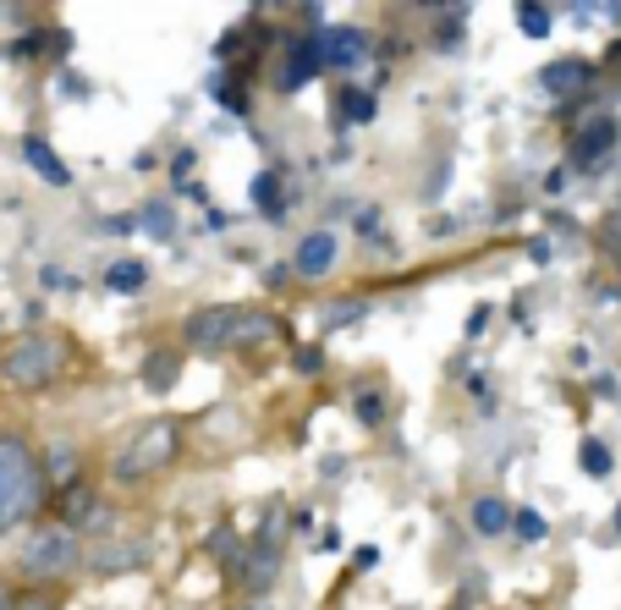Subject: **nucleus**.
<instances>
[{
  "mask_svg": "<svg viewBox=\"0 0 621 610\" xmlns=\"http://www.w3.org/2000/svg\"><path fill=\"white\" fill-rule=\"evenodd\" d=\"M45 478H39V456L23 434H0V533L29 522L39 511Z\"/></svg>",
  "mask_w": 621,
  "mask_h": 610,
  "instance_id": "1",
  "label": "nucleus"
},
{
  "mask_svg": "<svg viewBox=\"0 0 621 610\" xmlns=\"http://www.w3.org/2000/svg\"><path fill=\"white\" fill-rule=\"evenodd\" d=\"M67 358H72L67 336L34 330V336H23L18 347H7V358H0V380H7L12 391H45V385L61 380Z\"/></svg>",
  "mask_w": 621,
  "mask_h": 610,
  "instance_id": "2",
  "label": "nucleus"
},
{
  "mask_svg": "<svg viewBox=\"0 0 621 610\" xmlns=\"http://www.w3.org/2000/svg\"><path fill=\"white\" fill-rule=\"evenodd\" d=\"M78 566H83V544H78V533H72L67 522H39V528L29 533L23 555H18V572H23L34 588H50V583L72 577Z\"/></svg>",
  "mask_w": 621,
  "mask_h": 610,
  "instance_id": "3",
  "label": "nucleus"
},
{
  "mask_svg": "<svg viewBox=\"0 0 621 610\" xmlns=\"http://www.w3.org/2000/svg\"><path fill=\"white\" fill-rule=\"evenodd\" d=\"M177 451H182V423H177V418H149V423L133 434V445L116 456V478H122V484L160 478V473L177 462Z\"/></svg>",
  "mask_w": 621,
  "mask_h": 610,
  "instance_id": "4",
  "label": "nucleus"
},
{
  "mask_svg": "<svg viewBox=\"0 0 621 610\" xmlns=\"http://www.w3.org/2000/svg\"><path fill=\"white\" fill-rule=\"evenodd\" d=\"M325 72V39L308 29V34H297L292 39V50H286V67H281V89L286 94H297L308 78H319Z\"/></svg>",
  "mask_w": 621,
  "mask_h": 610,
  "instance_id": "5",
  "label": "nucleus"
},
{
  "mask_svg": "<svg viewBox=\"0 0 621 610\" xmlns=\"http://www.w3.org/2000/svg\"><path fill=\"white\" fill-rule=\"evenodd\" d=\"M226 336H232V308H226V303L193 308V314H188V325H182V341H188L193 352H221V347H226Z\"/></svg>",
  "mask_w": 621,
  "mask_h": 610,
  "instance_id": "6",
  "label": "nucleus"
},
{
  "mask_svg": "<svg viewBox=\"0 0 621 610\" xmlns=\"http://www.w3.org/2000/svg\"><path fill=\"white\" fill-rule=\"evenodd\" d=\"M336 259H341L336 231H308V237L297 242V253H292V270H297L303 281H325V275L336 270Z\"/></svg>",
  "mask_w": 621,
  "mask_h": 610,
  "instance_id": "7",
  "label": "nucleus"
},
{
  "mask_svg": "<svg viewBox=\"0 0 621 610\" xmlns=\"http://www.w3.org/2000/svg\"><path fill=\"white\" fill-rule=\"evenodd\" d=\"M616 138H621V127H616V116H594L577 138H572V166L577 171H594L610 149H616Z\"/></svg>",
  "mask_w": 621,
  "mask_h": 610,
  "instance_id": "8",
  "label": "nucleus"
},
{
  "mask_svg": "<svg viewBox=\"0 0 621 610\" xmlns=\"http://www.w3.org/2000/svg\"><path fill=\"white\" fill-rule=\"evenodd\" d=\"M539 89H544V94H555V100H572V94L594 89V61H577V56L550 61V67L539 72Z\"/></svg>",
  "mask_w": 621,
  "mask_h": 610,
  "instance_id": "9",
  "label": "nucleus"
},
{
  "mask_svg": "<svg viewBox=\"0 0 621 610\" xmlns=\"http://www.w3.org/2000/svg\"><path fill=\"white\" fill-rule=\"evenodd\" d=\"M275 577H281V544H270V539L248 544V555H242V577H237V583H242L248 594H270Z\"/></svg>",
  "mask_w": 621,
  "mask_h": 610,
  "instance_id": "10",
  "label": "nucleus"
},
{
  "mask_svg": "<svg viewBox=\"0 0 621 610\" xmlns=\"http://www.w3.org/2000/svg\"><path fill=\"white\" fill-rule=\"evenodd\" d=\"M319 39H325V67H358L363 56H369V39L358 34V29H319Z\"/></svg>",
  "mask_w": 621,
  "mask_h": 610,
  "instance_id": "11",
  "label": "nucleus"
},
{
  "mask_svg": "<svg viewBox=\"0 0 621 610\" xmlns=\"http://www.w3.org/2000/svg\"><path fill=\"white\" fill-rule=\"evenodd\" d=\"M270 336H281V325H275L264 308H232V336H226V347H259V341H270Z\"/></svg>",
  "mask_w": 621,
  "mask_h": 610,
  "instance_id": "12",
  "label": "nucleus"
},
{
  "mask_svg": "<svg viewBox=\"0 0 621 610\" xmlns=\"http://www.w3.org/2000/svg\"><path fill=\"white\" fill-rule=\"evenodd\" d=\"M138 380H144L155 396H166V391L182 380V352H171V347H155V352L138 363Z\"/></svg>",
  "mask_w": 621,
  "mask_h": 610,
  "instance_id": "13",
  "label": "nucleus"
},
{
  "mask_svg": "<svg viewBox=\"0 0 621 610\" xmlns=\"http://www.w3.org/2000/svg\"><path fill=\"white\" fill-rule=\"evenodd\" d=\"M330 111H336V127H369L374 122V94L347 83V89H336V105Z\"/></svg>",
  "mask_w": 621,
  "mask_h": 610,
  "instance_id": "14",
  "label": "nucleus"
},
{
  "mask_svg": "<svg viewBox=\"0 0 621 610\" xmlns=\"http://www.w3.org/2000/svg\"><path fill=\"white\" fill-rule=\"evenodd\" d=\"M23 160H29V166H34L45 182H56V188H67V182H72V171L61 166V155H56V149H50L39 133H29V138H23Z\"/></svg>",
  "mask_w": 621,
  "mask_h": 610,
  "instance_id": "15",
  "label": "nucleus"
},
{
  "mask_svg": "<svg viewBox=\"0 0 621 610\" xmlns=\"http://www.w3.org/2000/svg\"><path fill=\"white\" fill-rule=\"evenodd\" d=\"M467 522H473V533L495 539V533H506V528H511V506H506L500 495H478V500H473V511H467Z\"/></svg>",
  "mask_w": 621,
  "mask_h": 610,
  "instance_id": "16",
  "label": "nucleus"
},
{
  "mask_svg": "<svg viewBox=\"0 0 621 610\" xmlns=\"http://www.w3.org/2000/svg\"><path fill=\"white\" fill-rule=\"evenodd\" d=\"M253 210L264 221H286V193H281V171H259L253 177Z\"/></svg>",
  "mask_w": 621,
  "mask_h": 610,
  "instance_id": "17",
  "label": "nucleus"
},
{
  "mask_svg": "<svg viewBox=\"0 0 621 610\" xmlns=\"http://www.w3.org/2000/svg\"><path fill=\"white\" fill-rule=\"evenodd\" d=\"M39 478H45L50 489H61V495H67V489L78 484V451H72V445H56V451L39 462Z\"/></svg>",
  "mask_w": 621,
  "mask_h": 610,
  "instance_id": "18",
  "label": "nucleus"
},
{
  "mask_svg": "<svg viewBox=\"0 0 621 610\" xmlns=\"http://www.w3.org/2000/svg\"><path fill=\"white\" fill-rule=\"evenodd\" d=\"M210 555L226 566V577H242V555H248V544L237 539V528H226V522H221V528L210 533Z\"/></svg>",
  "mask_w": 621,
  "mask_h": 610,
  "instance_id": "19",
  "label": "nucleus"
},
{
  "mask_svg": "<svg viewBox=\"0 0 621 610\" xmlns=\"http://www.w3.org/2000/svg\"><path fill=\"white\" fill-rule=\"evenodd\" d=\"M105 286L122 292V297H133V292L149 286V264H144V259H116V264L105 270Z\"/></svg>",
  "mask_w": 621,
  "mask_h": 610,
  "instance_id": "20",
  "label": "nucleus"
},
{
  "mask_svg": "<svg viewBox=\"0 0 621 610\" xmlns=\"http://www.w3.org/2000/svg\"><path fill=\"white\" fill-rule=\"evenodd\" d=\"M127 566H144V544H111L94 555V572H127Z\"/></svg>",
  "mask_w": 621,
  "mask_h": 610,
  "instance_id": "21",
  "label": "nucleus"
},
{
  "mask_svg": "<svg viewBox=\"0 0 621 610\" xmlns=\"http://www.w3.org/2000/svg\"><path fill=\"white\" fill-rule=\"evenodd\" d=\"M352 413H358V423H363V429H380V423H385V396L369 385V391H358V396H352Z\"/></svg>",
  "mask_w": 621,
  "mask_h": 610,
  "instance_id": "22",
  "label": "nucleus"
},
{
  "mask_svg": "<svg viewBox=\"0 0 621 610\" xmlns=\"http://www.w3.org/2000/svg\"><path fill=\"white\" fill-rule=\"evenodd\" d=\"M511 528H517V539H522V544H539V539L550 533V522H544L533 506H511Z\"/></svg>",
  "mask_w": 621,
  "mask_h": 610,
  "instance_id": "23",
  "label": "nucleus"
},
{
  "mask_svg": "<svg viewBox=\"0 0 621 610\" xmlns=\"http://www.w3.org/2000/svg\"><path fill=\"white\" fill-rule=\"evenodd\" d=\"M462 23H467V12H462V7L440 12V23H434V45H440V50H456V45H462Z\"/></svg>",
  "mask_w": 621,
  "mask_h": 610,
  "instance_id": "24",
  "label": "nucleus"
},
{
  "mask_svg": "<svg viewBox=\"0 0 621 610\" xmlns=\"http://www.w3.org/2000/svg\"><path fill=\"white\" fill-rule=\"evenodd\" d=\"M138 226H144L149 237H160V242H166V237L177 231V221H171V204H144V210H138Z\"/></svg>",
  "mask_w": 621,
  "mask_h": 610,
  "instance_id": "25",
  "label": "nucleus"
},
{
  "mask_svg": "<svg viewBox=\"0 0 621 610\" xmlns=\"http://www.w3.org/2000/svg\"><path fill=\"white\" fill-rule=\"evenodd\" d=\"M550 23H555V18H550V7H533V0H528V7H517V29H522L528 39H544V34H550Z\"/></svg>",
  "mask_w": 621,
  "mask_h": 610,
  "instance_id": "26",
  "label": "nucleus"
},
{
  "mask_svg": "<svg viewBox=\"0 0 621 610\" xmlns=\"http://www.w3.org/2000/svg\"><path fill=\"white\" fill-rule=\"evenodd\" d=\"M577 456H583V473H588V478H605V473H610V451H605V440H583Z\"/></svg>",
  "mask_w": 621,
  "mask_h": 610,
  "instance_id": "27",
  "label": "nucleus"
},
{
  "mask_svg": "<svg viewBox=\"0 0 621 610\" xmlns=\"http://www.w3.org/2000/svg\"><path fill=\"white\" fill-rule=\"evenodd\" d=\"M12 610H61L50 588H29V594H12Z\"/></svg>",
  "mask_w": 621,
  "mask_h": 610,
  "instance_id": "28",
  "label": "nucleus"
},
{
  "mask_svg": "<svg viewBox=\"0 0 621 610\" xmlns=\"http://www.w3.org/2000/svg\"><path fill=\"white\" fill-rule=\"evenodd\" d=\"M363 314H369V303H341V308L325 314V330H341V325H352V319H363Z\"/></svg>",
  "mask_w": 621,
  "mask_h": 610,
  "instance_id": "29",
  "label": "nucleus"
},
{
  "mask_svg": "<svg viewBox=\"0 0 621 610\" xmlns=\"http://www.w3.org/2000/svg\"><path fill=\"white\" fill-rule=\"evenodd\" d=\"M297 369H303V374H319V369H325V352H319V347H297Z\"/></svg>",
  "mask_w": 621,
  "mask_h": 610,
  "instance_id": "30",
  "label": "nucleus"
},
{
  "mask_svg": "<svg viewBox=\"0 0 621 610\" xmlns=\"http://www.w3.org/2000/svg\"><path fill=\"white\" fill-rule=\"evenodd\" d=\"M374 561H380V550H374V544H358L352 566H358V572H374Z\"/></svg>",
  "mask_w": 621,
  "mask_h": 610,
  "instance_id": "31",
  "label": "nucleus"
},
{
  "mask_svg": "<svg viewBox=\"0 0 621 610\" xmlns=\"http://www.w3.org/2000/svg\"><path fill=\"white\" fill-rule=\"evenodd\" d=\"M193 160H199V155H193V149H182V155H177V166H171V171H177V182H182V177H188V171H193Z\"/></svg>",
  "mask_w": 621,
  "mask_h": 610,
  "instance_id": "32",
  "label": "nucleus"
},
{
  "mask_svg": "<svg viewBox=\"0 0 621 610\" xmlns=\"http://www.w3.org/2000/svg\"><path fill=\"white\" fill-rule=\"evenodd\" d=\"M484 319H489V308H473V314H467V336H478V330H484Z\"/></svg>",
  "mask_w": 621,
  "mask_h": 610,
  "instance_id": "33",
  "label": "nucleus"
},
{
  "mask_svg": "<svg viewBox=\"0 0 621 610\" xmlns=\"http://www.w3.org/2000/svg\"><path fill=\"white\" fill-rule=\"evenodd\" d=\"M0 610H12V588L7 583H0Z\"/></svg>",
  "mask_w": 621,
  "mask_h": 610,
  "instance_id": "34",
  "label": "nucleus"
},
{
  "mask_svg": "<svg viewBox=\"0 0 621 610\" xmlns=\"http://www.w3.org/2000/svg\"><path fill=\"white\" fill-rule=\"evenodd\" d=\"M616 533H621V506H616Z\"/></svg>",
  "mask_w": 621,
  "mask_h": 610,
  "instance_id": "35",
  "label": "nucleus"
},
{
  "mask_svg": "<svg viewBox=\"0 0 621 610\" xmlns=\"http://www.w3.org/2000/svg\"><path fill=\"white\" fill-rule=\"evenodd\" d=\"M253 610H270V605H253Z\"/></svg>",
  "mask_w": 621,
  "mask_h": 610,
  "instance_id": "36",
  "label": "nucleus"
}]
</instances>
